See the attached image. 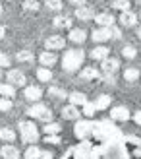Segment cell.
Returning a JSON list of instances; mask_svg holds the SVG:
<instances>
[{"mask_svg": "<svg viewBox=\"0 0 141 159\" xmlns=\"http://www.w3.org/2000/svg\"><path fill=\"white\" fill-rule=\"evenodd\" d=\"M83 60H85V52L72 49V51H66L64 58H62V66H64V70H68V72H75V70L83 64Z\"/></svg>", "mask_w": 141, "mask_h": 159, "instance_id": "cell-1", "label": "cell"}, {"mask_svg": "<svg viewBox=\"0 0 141 159\" xmlns=\"http://www.w3.org/2000/svg\"><path fill=\"white\" fill-rule=\"evenodd\" d=\"M18 128H19V136H21V140L25 142V144H29V146H33V144H37L39 142V130H37V126L33 124V120H21L19 124H18Z\"/></svg>", "mask_w": 141, "mask_h": 159, "instance_id": "cell-2", "label": "cell"}, {"mask_svg": "<svg viewBox=\"0 0 141 159\" xmlns=\"http://www.w3.org/2000/svg\"><path fill=\"white\" fill-rule=\"evenodd\" d=\"M27 116H33V118H39V120H43L45 124L46 122H52V111L49 107L41 105V103H35L33 107L27 109Z\"/></svg>", "mask_w": 141, "mask_h": 159, "instance_id": "cell-3", "label": "cell"}, {"mask_svg": "<svg viewBox=\"0 0 141 159\" xmlns=\"http://www.w3.org/2000/svg\"><path fill=\"white\" fill-rule=\"evenodd\" d=\"M118 70H120V60L118 58H110V57H108L106 60L100 62V72H103L105 76H114Z\"/></svg>", "mask_w": 141, "mask_h": 159, "instance_id": "cell-4", "label": "cell"}, {"mask_svg": "<svg viewBox=\"0 0 141 159\" xmlns=\"http://www.w3.org/2000/svg\"><path fill=\"white\" fill-rule=\"evenodd\" d=\"M91 37H93V41H95V43L103 45V43L108 41V39H112L110 27H95V29L91 31Z\"/></svg>", "mask_w": 141, "mask_h": 159, "instance_id": "cell-5", "label": "cell"}, {"mask_svg": "<svg viewBox=\"0 0 141 159\" xmlns=\"http://www.w3.org/2000/svg\"><path fill=\"white\" fill-rule=\"evenodd\" d=\"M110 118L112 120H120V122H126L131 118V113H130V109L128 107H124V105H118V107H114L110 109Z\"/></svg>", "mask_w": 141, "mask_h": 159, "instance_id": "cell-6", "label": "cell"}, {"mask_svg": "<svg viewBox=\"0 0 141 159\" xmlns=\"http://www.w3.org/2000/svg\"><path fill=\"white\" fill-rule=\"evenodd\" d=\"M6 78H8V84H12L14 87L15 85L19 87V85H25L27 84V78H25V74H23L21 70H8V76Z\"/></svg>", "mask_w": 141, "mask_h": 159, "instance_id": "cell-7", "label": "cell"}, {"mask_svg": "<svg viewBox=\"0 0 141 159\" xmlns=\"http://www.w3.org/2000/svg\"><path fill=\"white\" fill-rule=\"evenodd\" d=\"M64 45H66V39L60 37V35H52L49 39H45V49L46 51H60V49H64Z\"/></svg>", "mask_w": 141, "mask_h": 159, "instance_id": "cell-8", "label": "cell"}, {"mask_svg": "<svg viewBox=\"0 0 141 159\" xmlns=\"http://www.w3.org/2000/svg\"><path fill=\"white\" fill-rule=\"evenodd\" d=\"M60 115H62V118H64V120H77V118L81 116L79 109L74 107V105H70V103L60 109Z\"/></svg>", "mask_w": 141, "mask_h": 159, "instance_id": "cell-9", "label": "cell"}, {"mask_svg": "<svg viewBox=\"0 0 141 159\" xmlns=\"http://www.w3.org/2000/svg\"><path fill=\"white\" fill-rule=\"evenodd\" d=\"M39 62H41V66L50 68V66H54V64L58 62V57H56L52 51H43L41 54H39Z\"/></svg>", "mask_w": 141, "mask_h": 159, "instance_id": "cell-10", "label": "cell"}, {"mask_svg": "<svg viewBox=\"0 0 141 159\" xmlns=\"http://www.w3.org/2000/svg\"><path fill=\"white\" fill-rule=\"evenodd\" d=\"M118 20H120V25L122 27H134L135 23H137V14L128 10V12H122Z\"/></svg>", "mask_w": 141, "mask_h": 159, "instance_id": "cell-11", "label": "cell"}, {"mask_svg": "<svg viewBox=\"0 0 141 159\" xmlns=\"http://www.w3.org/2000/svg\"><path fill=\"white\" fill-rule=\"evenodd\" d=\"M0 157L2 159H21L19 157V149L15 146H12V144H6V146L0 148Z\"/></svg>", "mask_w": 141, "mask_h": 159, "instance_id": "cell-12", "label": "cell"}, {"mask_svg": "<svg viewBox=\"0 0 141 159\" xmlns=\"http://www.w3.org/2000/svg\"><path fill=\"white\" fill-rule=\"evenodd\" d=\"M95 23H97L99 27H112V25H114V16L108 14V12L97 14V16H95Z\"/></svg>", "mask_w": 141, "mask_h": 159, "instance_id": "cell-13", "label": "cell"}, {"mask_svg": "<svg viewBox=\"0 0 141 159\" xmlns=\"http://www.w3.org/2000/svg\"><path fill=\"white\" fill-rule=\"evenodd\" d=\"M68 101H70V105H74V107H83L85 103H89V101H87V95L81 93V91L70 93V95H68Z\"/></svg>", "mask_w": 141, "mask_h": 159, "instance_id": "cell-14", "label": "cell"}, {"mask_svg": "<svg viewBox=\"0 0 141 159\" xmlns=\"http://www.w3.org/2000/svg\"><path fill=\"white\" fill-rule=\"evenodd\" d=\"M23 95H25L27 101H39V99L43 97V89H41V87H37V85H27L25 91H23Z\"/></svg>", "mask_w": 141, "mask_h": 159, "instance_id": "cell-15", "label": "cell"}, {"mask_svg": "<svg viewBox=\"0 0 141 159\" xmlns=\"http://www.w3.org/2000/svg\"><path fill=\"white\" fill-rule=\"evenodd\" d=\"M68 39H70L72 43L81 45V43H85V41H87V31H85V29H70V35H68Z\"/></svg>", "mask_w": 141, "mask_h": 159, "instance_id": "cell-16", "label": "cell"}, {"mask_svg": "<svg viewBox=\"0 0 141 159\" xmlns=\"http://www.w3.org/2000/svg\"><path fill=\"white\" fill-rule=\"evenodd\" d=\"M108 54H110V51H108V47H105V45H99V47H95V49L91 51V58L93 60H106L108 58Z\"/></svg>", "mask_w": 141, "mask_h": 159, "instance_id": "cell-17", "label": "cell"}, {"mask_svg": "<svg viewBox=\"0 0 141 159\" xmlns=\"http://www.w3.org/2000/svg\"><path fill=\"white\" fill-rule=\"evenodd\" d=\"M75 18H79L83 21L95 20V12H93V8H89V6H79V8H75Z\"/></svg>", "mask_w": 141, "mask_h": 159, "instance_id": "cell-18", "label": "cell"}, {"mask_svg": "<svg viewBox=\"0 0 141 159\" xmlns=\"http://www.w3.org/2000/svg\"><path fill=\"white\" fill-rule=\"evenodd\" d=\"M52 25L58 27V29H70L72 27V18L70 16H56L52 20Z\"/></svg>", "mask_w": 141, "mask_h": 159, "instance_id": "cell-19", "label": "cell"}, {"mask_svg": "<svg viewBox=\"0 0 141 159\" xmlns=\"http://www.w3.org/2000/svg\"><path fill=\"white\" fill-rule=\"evenodd\" d=\"M93 103H95V109H97V111H105V109L110 107L112 97H110V95H105V93H103V95H99V97L93 101Z\"/></svg>", "mask_w": 141, "mask_h": 159, "instance_id": "cell-20", "label": "cell"}, {"mask_svg": "<svg viewBox=\"0 0 141 159\" xmlns=\"http://www.w3.org/2000/svg\"><path fill=\"white\" fill-rule=\"evenodd\" d=\"M91 130H93V124H91V122H77V124H75V136H77V138L89 136Z\"/></svg>", "mask_w": 141, "mask_h": 159, "instance_id": "cell-21", "label": "cell"}, {"mask_svg": "<svg viewBox=\"0 0 141 159\" xmlns=\"http://www.w3.org/2000/svg\"><path fill=\"white\" fill-rule=\"evenodd\" d=\"M139 76H141V70L139 68H126L124 70V80H126V82H137L139 80Z\"/></svg>", "mask_w": 141, "mask_h": 159, "instance_id": "cell-22", "label": "cell"}, {"mask_svg": "<svg viewBox=\"0 0 141 159\" xmlns=\"http://www.w3.org/2000/svg\"><path fill=\"white\" fill-rule=\"evenodd\" d=\"M100 78V72L99 70H95V68H83L81 70V80H87V82H91V80H99Z\"/></svg>", "mask_w": 141, "mask_h": 159, "instance_id": "cell-23", "label": "cell"}, {"mask_svg": "<svg viewBox=\"0 0 141 159\" xmlns=\"http://www.w3.org/2000/svg\"><path fill=\"white\" fill-rule=\"evenodd\" d=\"M37 80H39V82H43V84H49L50 80H52V72H50V68L41 66V68L37 70Z\"/></svg>", "mask_w": 141, "mask_h": 159, "instance_id": "cell-24", "label": "cell"}, {"mask_svg": "<svg viewBox=\"0 0 141 159\" xmlns=\"http://www.w3.org/2000/svg\"><path fill=\"white\" fill-rule=\"evenodd\" d=\"M49 97H52V99H56V101H64V99H68V93L64 91V89H60V87H49Z\"/></svg>", "mask_w": 141, "mask_h": 159, "instance_id": "cell-25", "label": "cell"}, {"mask_svg": "<svg viewBox=\"0 0 141 159\" xmlns=\"http://www.w3.org/2000/svg\"><path fill=\"white\" fill-rule=\"evenodd\" d=\"M0 95L6 97V99H12L15 95V87L12 84H0Z\"/></svg>", "mask_w": 141, "mask_h": 159, "instance_id": "cell-26", "label": "cell"}, {"mask_svg": "<svg viewBox=\"0 0 141 159\" xmlns=\"http://www.w3.org/2000/svg\"><path fill=\"white\" fill-rule=\"evenodd\" d=\"M15 140V132L12 128H0V142H14Z\"/></svg>", "mask_w": 141, "mask_h": 159, "instance_id": "cell-27", "label": "cell"}, {"mask_svg": "<svg viewBox=\"0 0 141 159\" xmlns=\"http://www.w3.org/2000/svg\"><path fill=\"white\" fill-rule=\"evenodd\" d=\"M112 8L122 14V12H128L130 8H131V2H130V0H114V2H112Z\"/></svg>", "mask_w": 141, "mask_h": 159, "instance_id": "cell-28", "label": "cell"}, {"mask_svg": "<svg viewBox=\"0 0 141 159\" xmlns=\"http://www.w3.org/2000/svg\"><path fill=\"white\" fill-rule=\"evenodd\" d=\"M122 57L128 58V60H134V58L137 57V49H135L134 45H126V47L122 49Z\"/></svg>", "mask_w": 141, "mask_h": 159, "instance_id": "cell-29", "label": "cell"}, {"mask_svg": "<svg viewBox=\"0 0 141 159\" xmlns=\"http://www.w3.org/2000/svg\"><path fill=\"white\" fill-rule=\"evenodd\" d=\"M43 132H46V136H56V134L60 132V124L58 122H46Z\"/></svg>", "mask_w": 141, "mask_h": 159, "instance_id": "cell-30", "label": "cell"}, {"mask_svg": "<svg viewBox=\"0 0 141 159\" xmlns=\"http://www.w3.org/2000/svg\"><path fill=\"white\" fill-rule=\"evenodd\" d=\"M15 60L18 62H33V52L23 49V51H19L18 54H15Z\"/></svg>", "mask_w": 141, "mask_h": 159, "instance_id": "cell-31", "label": "cell"}, {"mask_svg": "<svg viewBox=\"0 0 141 159\" xmlns=\"http://www.w3.org/2000/svg\"><path fill=\"white\" fill-rule=\"evenodd\" d=\"M41 153H43V152L33 144V146H29V148L25 149V159H39V155H41Z\"/></svg>", "mask_w": 141, "mask_h": 159, "instance_id": "cell-32", "label": "cell"}, {"mask_svg": "<svg viewBox=\"0 0 141 159\" xmlns=\"http://www.w3.org/2000/svg\"><path fill=\"white\" fill-rule=\"evenodd\" d=\"M45 6L52 12H58L62 8V0H45Z\"/></svg>", "mask_w": 141, "mask_h": 159, "instance_id": "cell-33", "label": "cell"}, {"mask_svg": "<svg viewBox=\"0 0 141 159\" xmlns=\"http://www.w3.org/2000/svg\"><path fill=\"white\" fill-rule=\"evenodd\" d=\"M81 109H83V115H85V116H93V115H95V111H97V109H95V103H91V101L85 103Z\"/></svg>", "mask_w": 141, "mask_h": 159, "instance_id": "cell-34", "label": "cell"}, {"mask_svg": "<svg viewBox=\"0 0 141 159\" xmlns=\"http://www.w3.org/2000/svg\"><path fill=\"white\" fill-rule=\"evenodd\" d=\"M23 8H25L27 12H37L39 10V2L37 0H25V2H23Z\"/></svg>", "mask_w": 141, "mask_h": 159, "instance_id": "cell-35", "label": "cell"}, {"mask_svg": "<svg viewBox=\"0 0 141 159\" xmlns=\"http://www.w3.org/2000/svg\"><path fill=\"white\" fill-rule=\"evenodd\" d=\"M45 144H49V146H58L60 144V136L56 134V136H45Z\"/></svg>", "mask_w": 141, "mask_h": 159, "instance_id": "cell-36", "label": "cell"}, {"mask_svg": "<svg viewBox=\"0 0 141 159\" xmlns=\"http://www.w3.org/2000/svg\"><path fill=\"white\" fill-rule=\"evenodd\" d=\"M12 107H14V103H12L10 99H6V97L0 99V111H10Z\"/></svg>", "mask_w": 141, "mask_h": 159, "instance_id": "cell-37", "label": "cell"}, {"mask_svg": "<svg viewBox=\"0 0 141 159\" xmlns=\"http://www.w3.org/2000/svg\"><path fill=\"white\" fill-rule=\"evenodd\" d=\"M10 64H12L10 57H8V54H4V52H0V68H8Z\"/></svg>", "mask_w": 141, "mask_h": 159, "instance_id": "cell-38", "label": "cell"}, {"mask_svg": "<svg viewBox=\"0 0 141 159\" xmlns=\"http://www.w3.org/2000/svg\"><path fill=\"white\" fill-rule=\"evenodd\" d=\"M126 142H128V144H131L134 148H139L141 146V138H137V136H126Z\"/></svg>", "mask_w": 141, "mask_h": 159, "instance_id": "cell-39", "label": "cell"}, {"mask_svg": "<svg viewBox=\"0 0 141 159\" xmlns=\"http://www.w3.org/2000/svg\"><path fill=\"white\" fill-rule=\"evenodd\" d=\"M131 120H134L137 126H141V111H135V113L131 115Z\"/></svg>", "mask_w": 141, "mask_h": 159, "instance_id": "cell-40", "label": "cell"}, {"mask_svg": "<svg viewBox=\"0 0 141 159\" xmlns=\"http://www.w3.org/2000/svg\"><path fill=\"white\" fill-rule=\"evenodd\" d=\"M103 82H105V84L114 85V84H116V78H114V76H103Z\"/></svg>", "mask_w": 141, "mask_h": 159, "instance_id": "cell-41", "label": "cell"}, {"mask_svg": "<svg viewBox=\"0 0 141 159\" xmlns=\"http://www.w3.org/2000/svg\"><path fill=\"white\" fill-rule=\"evenodd\" d=\"M85 2H87V0H70V4H74L75 8H79V6H85Z\"/></svg>", "mask_w": 141, "mask_h": 159, "instance_id": "cell-42", "label": "cell"}, {"mask_svg": "<svg viewBox=\"0 0 141 159\" xmlns=\"http://www.w3.org/2000/svg\"><path fill=\"white\" fill-rule=\"evenodd\" d=\"M39 159H54V155L50 152H43L41 155H39Z\"/></svg>", "mask_w": 141, "mask_h": 159, "instance_id": "cell-43", "label": "cell"}, {"mask_svg": "<svg viewBox=\"0 0 141 159\" xmlns=\"http://www.w3.org/2000/svg\"><path fill=\"white\" fill-rule=\"evenodd\" d=\"M134 155H135V157H139V159H141V146H139V148H135V149H134Z\"/></svg>", "mask_w": 141, "mask_h": 159, "instance_id": "cell-44", "label": "cell"}, {"mask_svg": "<svg viewBox=\"0 0 141 159\" xmlns=\"http://www.w3.org/2000/svg\"><path fill=\"white\" fill-rule=\"evenodd\" d=\"M4 35H6V27H4V25H0V39H2Z\"/></svg>", "mask_w": 141, "mask_h": 159, "instance_id": "cell-45", "label": "cell"}, {"mask_svg": "<svg viewBox=\"0 0 141 159\" xmlns=\"http://www.w3.org/2000/svg\"><path fill=\"white\" fill-rule=\"evenodd\" d=\"M137 37L141 39V27H137Z\"/></svg>", "mask_w": 141, "mask_h": 159, "instance_id": "cell-46", "label": "cell"}, {"mask_svg": "<svg viewBox=\"0 0 141 159\" xmlns=\"http://www.w3.org/2000/svg\"><path fill=\"white\" fill-rule=\"evenodd\" d=\"M137 20H141V12H139V14H137Z\"/></svg>", "mask_w": 141, "mask_h": 159, "instance_id": "cell-47", "label": "cell"}, {"mask_svg": "<svg viewBox=\"0 0 141 159\" xmlns=\"http://www.w3.org/2000/svg\"><path fill=\"white\" fill-rule=\"evenodd\" d=\"M0 14H2V4H0Z\"/></svg>", "mask_w": 141, "mask_h": 159, "instance_id": "cell-48", "label": "cell"}, {"mask_svg": "<svg viewBox=\"0 0 141 159\" xmlns=\"http://www.w3.org/2000/svg\"><path fill=\"white\" fill-rule=\"evenodd\" d=\"M135 2H137V4H141V0H135Z\"/></svg>", "mask_w": 141, "mask_h": 159, "instance_id": "cell-49", "label": "cell"}, {"mask_svg": "<svg viewBox=\"0 0 141 159\" xmlns=\"http://www.w3.org/2000/svg\"><path fill=\"white\" fill-rule=\"evenodd\" d=\"M0 76H2V68H0Z\"/></svg>", "mask_w": 141, "mask_h": 159, "instance_id": "cell-50", "label": "cell"}, {"mask_svg": "<svg viewBox=\"0 0 141 159\" xmlns=\"http://www.w3.org/2000/svg\"><path fill=\"white\" fill-rule=\"evenodd\" d=\"M23 159H25V157H23Z\"/></svg>", "mask_w": 141, "mask_h": 159, "instance_id": "cell-51", "label": "cell"}, {"mask_svg": "<svg viewBox=\"0 0 141 159\" xmlns=\"http://www.w3.org/2000/svg\"><path fill=\"white\" fill-rule=\"evenodd\" d=\"M0 159H2V157H0Z\"/></svg>", "mask_w": 141, "mask_h": 159, "instance_id": "cell-52", "label": "cell"}]
</instances>
